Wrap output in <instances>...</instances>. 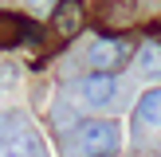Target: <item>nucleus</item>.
Masks as SVG:
<instances>
[{
  "instance_id": "obj_1",
  "label": "nucleus",
  "mask_w": 161,
  "mask_h": 157,
  "mask_svg": "<svg viewBox=\"0 0 161 157\" xmlns=\"http://www.w3.org/2000/svg\"><path fill=\"white\" fill-rule=\"evenodd\" d=\"M75 145H79V157H110L122 145V130H118V122H110V118H94V122L79 126Z\"/></svg>"
},
{
  "instance_id": "obj_2",
  "label": "nucleus",
  "mask_w": 161,
  "mask_h": 157,
  "mask_svg": "<svg viewBox=\"0 0 161 157\" xmlns=\"http://www.w3.org/2000/svg\"><path fill=\"white\" fill-rule=\"evenodd\" d=\"M134 47L126 43L122 35H102L98 43H91V51H86V63H91L94 71H118L126 59H130Z\"/></svg>"
},
{
  "instance_id": "obj_3",
  "label": "nucleus",
  "mask_w": 161,
  "mask_h": 157,
  "mask_svg": "<svg viewBox=\"0 0 161 157\" xmlns=\"http://www.w3.org/2000/svg\"><path fill=\"white\" fill-rule=\"evenodd\" d=\"M118 94V78L114 71H91V75L79 83V98L86 106H110V98Z\"/></svg>"
},
{
  "instance_id": "obj_4",
  "label": "nucleus",
  "mask_w": 161,
  "mask_h": 157,
  "mask_svg": "<svg viewBox=\"0 0 161 157\" xmlns=\"http://www.w3.org/2000/svg\"><path fill=\"white\" fill-rule=\"evenodd\" d=\"M51 24H55V35H59V39L79 35V31H83V24H86L83 0H59V4H55V12H51Z\"/></svg>"
},
{
  "instance_id": "obj_5",
  "label": "nucleus",
  "mask_w": 161,
  "mask_h": 157,
  "mask_svg": "<svg viewBox=\"0 0 161 157\" xmlns=\"http://www.w3.org/2000/svg\"><path fill=\"white\" fill-rule=\"evenodd\" d=\"M0 157H39V141L31 130H16L4 138V145H0Z\"/></svg>"
},
{
  "instance_id": "obj_6",
  "label": "nucleus",
  "mask_w": 161,
  "mask_h": 157,
  "mask_svg": "<svg viewBox=\"0 0 161 157\" xmlns=\"http://www.w3.org/2000/svg\"><path fill=\"white\" fill-rule=\"evenodd\" d=\"M138 122H146V126H161V86L142 90V98H138Z\"/></svg>"
},
{
  "instance_id": "obj_7",
  "label": "nucleus",
  "mask_w": 161,
  "mask_h": 157,
  "mask_svg": "<svg viewBox=\"0 0 161 157\" xmlns=\"http://www.w3.org/2000/svg\"><path fill=\"white\" fill-rule=\"evenodd\" d=\"M134 63H138V75H146V78L161 75V43H157V39L142 43V51L134 55Z\"/></svg>"
},
{
  "instance_id": "obj_8",
  "label": "nucleus",
  "mask_w": 161,
  "mask_h": 157,
  "mask_svg": "<svg viewBox=\"0 0 161 157\" xmlns=\"http://www.w3.org/2000/svg\"><path fill=\"white\" fill-rule=\"evenodd\" d=\"M55 4H59V0H28L31 12H55Z\"/></svg>"
}]
</instances>
